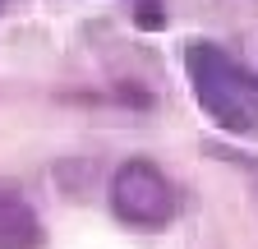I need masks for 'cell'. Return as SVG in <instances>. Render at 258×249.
Returning a JSON list of instances; mask_svg holds the SVG:
<instances>
[{"instance_id": "cell-1", "label": "cell", "mask_w": 258, "mask_h": 249, "mask_svg": "<svg viewBox=\"0 0 258 249\" xmlns=\"http://www.w3.org/2000/svg\"><path fill=\"white\" fill-rule=\"evenodd\" d=\"M184 74L194 102L217 130L235 139H258V74L217 42H184Z\"/></svg>"}, {"instance_id": "cell-2", "label": "cell", "mask_w": 258, "mask_h": 249, "mask_svg": "<svg viewBox=\"0 0 258 249\" xmlns=\"http://www.w3.org/2000/svg\"><path fill=\"white\" fill-rule=\"evenodd\" d=\"M111 212L134 231H161L180 217V190L175 180L148 157H129L111 175Z\"/></svg>"}, {"instance_id": "cell-3", "label": "cell", "mask_w": 258, "mask_h": 249, "mask_svg": "<svg viewBox=\"0 0 258 249\" xmlns=\"http://www.w3.org/2000/svg\"><path fill=\"white\" fill-rule=\"evenodd\" d=\"M46 226L14 180H0V249H42Z\"/></svg>"}, {"instance_id": "cell-4", "label": "cell", "mask_w": 258, "mask_h": 249, "mask_svg": "<svg viewBox=\"0 0 258 249\" xmlns=\"http://www.w3.org/2000/svg\"><path fill=\"white\" fill-rule=\"evenodd\" d=\"M134 5V23L148 28V33H157V28H166V5L161 0H129Z\"/></svg>"}, {"instance_id": "cell-5", "label": "cell", "mask_w": 258, "mask_h": 249, "mask_svg": "<svg viewBox=\"0 0 258 249\" xmlns=\"http://www.w3.org/2000/svg\"><path fill=\"white\" fill-rule=\"evenodd\" d=\"M5 5H10V0H0V10H5Z\"/></svg>"}]
</instances>
